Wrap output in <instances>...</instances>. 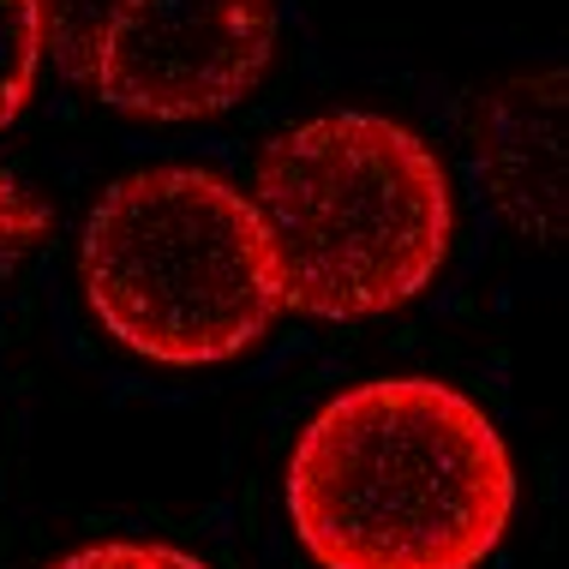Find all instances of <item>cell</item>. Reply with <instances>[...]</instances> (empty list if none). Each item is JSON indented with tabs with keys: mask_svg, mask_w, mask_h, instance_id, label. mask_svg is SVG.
Wrapping results in <instances>:
<instances>
[{
	"mask_svg": "<svg viewBox=\"0 0 569 569\" xmlns=\"http://www.w3.org/2000/svg\"><path fill=\"white\" fill-rule=\"evenodd\" d=\"M282 498L318 569H480L510 533L516 461L456 383L372 378L306 420Z\"/></svg>",
	"mask_w": 569,
	"mask_h": 569,
	"instance_id": "obj_1",
	"label": "cell"
},
{
	"mask_svg": "<svg viewBox=\"0 0 569 569\" xmlns=\"http://www.w3.org/2000/svg\"><path fill=\"white\" fill-rule=\"evenodd\" d=\"M282 306L312 318H378L420 300L450 258V174L390 114L330 109L295 120L252 168Z\"/></svg>",
	"mask_w": 569,
	"mask_h": 569,
	"instance_id": "obj_2",
	"label": "cell"
},
{
	"mask_svg": "<svg viewBox=\"0 0 569 569\" xmlns=\"http://www.w3.org/2000/svg\"><path fill=\"white\" fill-rule=\"evenodd\" d=\"M79 282L120 348L180 372L240 360L288 312L252 198L187 162L120 174L97 198Z\"/></svg>",
	"mask_w": 569,
	"mask_h": 569,
	"instance_id": "obj_3",
	"label": "cell"
},
{
	"mask_svg": "<svg viewBox=\"0 0 569 569\" xmlns=\"http://www.w3.org/2000/svg\"><path fill=\"white\" fill-rule=\"evenodd\" d=\"M276 54V0H127L84 84L138 120H204L252 97Z\"/></svg>",
	"mask_w": 569,
	"mask_h": 569,
	"instance_id": "obj_4",
	"label": "cell"
},
{
	"mask_svg": "<svg viewBox=\"0 0 569 569\" xmlns=\"http://www.w3.org/2000/svg\"><path fill=\"white\" fill-rule=\"evenodd\" d=\"M42 60V7L37 0H0V132L19 120Z\"/></svg>",
	"mask_w": 569,
	"mask_h": 569,
	"instance_id": "obj_5",
	"label": "cell"
},
{
	"mask_svg": "<svg viewBox=\"0 0 569 569\" xmlns=\"http://www.w3.org/2000/svg\"><path fill=\"white\" fill-rule=\"evenodd\" d=\"M37 7H42V42H54L60 67L84 84L102 30H109V19L127 7V0H37Z\"/></svg>",
	"mask_w": 569,
	"mask_h": 569,
	"instance_id": "obj_6",
	"label": "cell"
},
{
	"mask_svg": "<svg viewBox=\"0 0 569 569\" xmlns=\"http://www.w3.org/2000/svg\"><path fill=\"white\" fill-rule=\"evenodd\" d=\"M49 569H210V563L180 546H157V540H102V546L67 551Z\"/></svg>",
	"mask_w": 569,
	"mask_h": 569,
	"instance_id": "obj_7",
	"label": "cell"
},
{
	"mask_svg": "<svg viewBox=\"0 0 569 569\" xmlns=\"http://www.w3.org/2000/svg\"><path fill=\"white\" fill-rule=\"evenodd\" d=\"M37 228H42V210L30 204V198H24L19 187H12L7 174H0V240H7V246H19V240L37 234Z\"/></svg>",
	"mask_w": 569,
	"mask_h": 569,
	"instance_id": "obj_8",
	"label": "cell"
}]
</instances>
